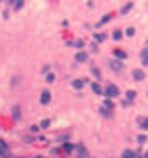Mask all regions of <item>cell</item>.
<instances>
[{
    "mask_svg": "<svg viewBox=\"0 0 148 158\" xmlns=\"http://www.w3.org/2000/svg\"><path fill=\"white\" fill-rule=\"evenodd\" d=\"M111 67H113L114 71H121V69H123V63H121V61H111Z\"/></svg>",
    "mask_w": 148,
    "mask_h": 158,
    "instance_id": "obj_5",
    "label": "cell"
},
{
    "mask_svg": "<svg viewBox=\"0 0 148 158\" xmlns=\"http://www.w3.org/2000/svg\"><path fill=\"white\" fill-rule=\"evenodd\" d=\"M40 126H42V128H47V126H49V121H47V119H46V121H42Z\"/></svg>",
    "mask_w": 148,
    "mask_h": 158,
    "instance_id": "obj_12",
    "label": "cell"
},
{
    "mask_svg": "<svg viewBox=\"0 0 148 158\" xmlns=\"http://www.w3.org/2000/svg\"><path fill=\"white\" fill-rule=\"evenodd\" d=\"M142 61H144V63H148V49H144V52H142Z\"/></svg>",
    "mask_w": 148,
    "mask_h": 158,
    "instance_id": "obj_9",
    "label": "cell"
},
{
    "mask_svg": "<svg viewBox=\"0 0 148 158\" xmlns=\"http://www.w3.org/2000/svg\"><path fill=\"white\" fill-rule=\"evenodd\" d=\"M123 158H136V154H134L132 150H125V152H123Z\"/></svg>",
    "mask_w": 148,
    "mask_h": 158,
    "instance_id": "obj_8",
    "label": "cell"
},
{
    "mask_svg": "<svg viewBox=\"0 0 148 158\" xmlns=\"http://www.w3.org/2000/svg\"><path fill=\"white\" fill-rule=\"evenodd\" d=\"M87 59H89V56H87V54H83V52H81V54H77V61H81V63H83V61H87Z\"/></svg>",
    "mask_w": 148,
    "mask_h": 158,
    "instance_id": "obj_7",
    "label": "cell"
},
{
    "mask_svg": "<svg viewBox=\"0 0 148 158\" xmlns=\"http://www.w3.org/2000/svg\"><path fill=\"white\" fill-rule=\"evenodd\" d=\"M134 95H136V93H134V91H128V93H126V97H128V99H130V101H132V99H134Z\"/></svg>",
    "mask_w": 148,
    "mask_h": 158,
    "instance_id": "obj_13",
    "label": "cell"
},
{
    "mask_svg": "<svg viewBox=\"0 0 148 158\" xmlns=\"http://www.w3.org/2000/svg\"><path fill=\"white\" fill-rule=\"evenodd\" d=\"M95 40H99V42H103V40H105V36H103V34H97V36H95Z\"/></svg>",
    "mask_w": 148,
    "mask_h": 158,
    "instance_id": "obj_15",
    "label": "cell"
},
{
    "mask_svg": "<svg viewBox=\"0 0 148 158\" xmlns=\"http://www.w3.org/2000/svg\"><path fill=\"white\" fill-rule=\"evenodd\" d=\"M4 150H6V142H2V140H0V156L4 154Z\"/></svg>",
    "mask_w": 148,
    "mask_h": 158,
    "instance_id": "obj_10",
    "label": "cell"
},
{
    "mask_svg": "<svg viewBox=\"0 0 148 158\" xmlns=\"http://www.w3.org/2000/svg\"><path fill=\"white\" fill-rule=\"evenodd\" d=\"M105 95H107V97H119V87H116V85H109V87L105 89Z\"/></svg>",
    "mask_w": 148,
    "mask_h": 158,
    "instance_id": "obj_1",
    "label": "cell"
},
{
    "mask_svg": "<svg viewBox=\"0 0 148 158\" xmlns=\"http://www.w3.org/2000/svg\"><path fill=\"white\" fill-rule=\"evenodd\" d=\"M49 99H51V93H49V91H44V93H42V103L46 105V103H49Z\"/></svg>",
    "mask_w": 148,
    "mask_h": 158,
    "instance_id": "obj_3",
    "label": "cell"
},
{
    "mask_svg": "<svg viewBox=\"0 0 148 158\" xmlns=\"http://www.w3.org/2000/svg\"><path fill=\"white\" fill-rule=\"evenodd\" d=\"M132 77L136 79V81H142V79H144V73H142V69H134V71H132Z\"/></svg>",
    "mask_w": 148,
    "mask_h": 158,
    "instance_id": "obj_2",
    "label": "cell"
},
{
    "mask_svg": "<svg viewBox=\"0 0 148 158\" xmlns=\"http://www.w3.org/2000/svg\"><path fill=\"white\" fill-rule=\"evenodd\" d=\"M93 91H95V93H101V85H99V83H93Z\"/></svg>",
    "mask_w": 148,
    "mask_h": 158,
    "instance_id": "obj_11",
    "label": "cell"
},
{
    "mask_svg": "<svg viewBox=\"0 0 148 158\" xmlns=\"http://www.w3.org/2000/svg\"><path fill=\"white\" fill-rule=\"evenodd\" d=\"M83 85H85V79H77V81H73V87H75V89H81Z\"/></svg>",
    "mask_w": 148,
    "mask_h": 158,
    "instance_id": "obj_6",
    "label": "cell"
},
{
    "mask_svg": "<svg viewBox=\"0 0 148 158\" xmlns=\"http://www.w3.org/2000/svg\"><path fill=\"white\" fill-rule=\"evenodd\" d=\"M121 36H123L121 32H114V34H113V38H114V40H121Z\"/></svg>",
    "mask_w": 148,
    "mask_h": 158,
    "instance_id": "obj_14",
    "label": "cell"
},
{
    "mask_svg": "<svg viewBox=\"0 0 148 158\" xmlns=\"http://www.w3.org/2000/svg\"><path fill=\"white\" fill-rule=\"evenodd\" d=\"M138 124L142 131H148V119H138Z\"/></svg>",
    "mask_w": 148,
    "mask_h": 158,
    "instance_id": "obj_4",
    "label": "cell"
}]
</instances>
